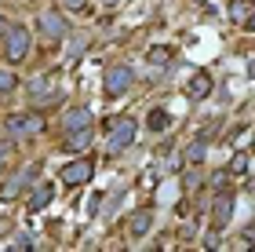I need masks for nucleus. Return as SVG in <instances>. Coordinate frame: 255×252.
<instances>
[{
	"label": "nucleus",
	"mask_w": 255,
	"mask_h": 252,
	"mask_svg": "<svg viewBox=\"0 0 255 252\" xmlns=\"http://www.w3.org/2000/svg\"><path fill=\"white\" fill-rule=\"evenodd\" d=\"M0 40H4V59H7L11 66L29 59V51H33V37H29V29H26V26H11V22H7V29L0 33Z\"/></svg>",
	"instance_id": "f257e3e1"
},
{
	"label": "nucleus",
	"mask_w": 255,
	"mask_h": 252,
	"mask_svg": "<svg viewBox=\"0 0 255 252\" xmlns=\"http://www.w3.org/2000/svg\"><path fill=\"white\" fill-rule=\"evenodd\" d=\"M4 128L11 135H40L44 132V113L33 110V113H11V117L4 121Z\"/></svg>",
	"instance_id": "f03ea898"
},
{
	"label": "nucleus",
	"mask_w": 255,
	"mask_h": 252,
	"mask_svg": "<svg viewBox=\"0 0 255 252\" xmlns=\"http://www.w3.org/2000/svg\"><path fill=\"white\" fill-rule=\"evenodd\" d=\"M131 143H135V121H131V117H121V121H113V132H110V143H106V150H110V154H121V150H128Z\"/></svg>",
	"instance_id": "7ed1b4c3"
},
{
	"label": "nucleus",
	"mask_w": 255,
	"mask_h": 252,
	"mask_svg": "<svg viewBox=\"0 0 255 252\" xmlns=\"http://www.w3.org/2000/svg\"><path fill=\"white\" fill-rule=\"evenodd\" d=\"M37 29L48 37V44H59L66 33H69V26H66V18L59 15V11H40L37 15Z\"/></svg>",
	"instance_id": "20e7f679"
},
{
	"label": "nucleus",
	"mask_w": 255,
	"mask_h": 252,
	"mask_svg": "<svg viewBox=\"0 0 255 252\" xmlns=\"http://www.w3.org/2000/svg\"><path fill=\"white\" fill-rule=\"evenodd\" d=\"M131 81H135V73L128 70V66H113V70H106V81H102V88H106V95H124L128 88H131Z\"/></svg>",
	"instance_id": "39448f33"
},
{
	"label": "nucleus",
	"mask_w": 255,
	"mask_h": 252,
	"mask_svg": "<svg viewBox=\"0 0 255 252\" xmlns=\"http://www.w3.org/2000/svg\"><path fill=\"white\" fill-rule=\"evenodd\" d=\"M91 176H95V165H91L88 157H77V161H69L62 168V183H69V187H80V183H88Z\"/></svg>",
	"instance_id": "423d86ee"
},
{
	"label": "nucleus",
	"mask_w": 255,
	"mask_h": 252,
	"mask_svg": "<svg viewBox=\"0 0 255 252\" xmlns=\"http://www.w3.org/2000/svg\"><path fill=\"white\" fill-rule=\"evenodd\" d=\"M33 179H37V165H29L26 172H18V176H11L7 183H4V198H18V194H26V190H33Z\"/></svg>",
	"instance_id": "0eeeda50"
},
{
	"label": "nucleus",
	"mask_w": 255,
	"mask_h": 252,
	"mask_svg": "<svg viewBox=\"0 0 255 252\" xmlns=\"http://www.w3.org/2000/svg\"><path fill=\"white\" fill-rule=\"evenodd\" d=\"M55 201V183H33V194H29V212H44L48 205Z\"/></svg>",
	"instance_id": "6e6552de"
},
{
	"label": "nucleus",
	"mask_w": 255,
	"mask_h": 252,
	"mask_svg": "<svg viewBox=\"0 0 255 252\" xmlns=\"http://www.w3.org/2000/svg\"><path fill=\"white\" fill-rule=\"evenodd\" d=\"M230 216H234V194H230V190H223V194L215 198V209H212V223L219 227V231H223V227L230 223Z\"/></svg>",
	"instance_id": "1a4fd4ad"
},
{
	"label": "nucleus",
	"mask_w": 255,
	"mask_h": 252,
	"mask_svg": "<svg viewBox=\"0 0 255 252\" xmlns=\"http://www.w3.org/2000/svg\"><path fill=\"white\" fill-rule=\"evenodd\" d=\"M186 95L193 102H204L208 95H212V77H208V73H193L190 81H186Z\"/></svg>",
	"instance_id": "9d476101"
},
{
	"label": "nucleus",
	"mask_w": 255,
	"mask_h": 252,
	"mask_svg": "<svg viewBox=\"0 0 255 252\" xmlns=\"http://www.w3.org/2000/svg\"><path fill=\"white\" fill-rule=\"evenodd\" d=\"M88 143H91V128H69V132H66V139H62V146H66L69 154L88 150Z\"/></svg>",
	"instance_id": "9b49d317"
},
{
	"label": "nucleus",
	"mask_w": 255,
	"mask_h": 252,
	"mask_svg": "<svg viewBox=\"0 0 255 252\" xmlns=\"http://www.w3.org/2000/svg\"><path fill=\"white\" fill-rule=\"evenodd\" d=\"M149 227H153V212L142 209V212H135V216H131V223H128V234H131V238H142Z\"/></svg>",
	"instance_id": "f8f14e48"
},
{
	"label": "nucleus",
	"mask_w": 255,
	"mask_h": 252,
	"mask_svg": "<svg viewBox=\"0 0 255 252\" xmlns=\"http://www.w3.org/2000/svg\"><path fill=\"white\" fill-rule=\"evenodd\" d=\"M69 128H91V110H69L66 113V132Z\"/></svg>",
	"instance_id": "ddd939ff"
},
{
	"label": "nucleus",
	"mask_w": 255,
	"mask_h": 252,
	"mask_svg": "<svg viewBox=\"0 0 255 252\" xmlns=\"http://www.w3.org/2000/svg\"><path fill=\"white\" fill-rule=\"evenodd\" d=\"M204 154H208V139L201 135L197 143H190V146H186V165H201V161H204Z\"/></svg>",
	"instance_id": "4468645a"
},
{
	"label": "nucleus",
	"mask_w": 255,
	"mask_h": 252,
	"mask_svg": "<svg viewBox=\"0 0 255 252\" xmlns=\"http://www.w3.org/2000/svg\"><path fill=\"white\" fill-rule=\"evenodd\" d=\"M171 55H175V51H171V44H157V48H149L146 59L153 66H160V62H171Z\"/></svg>",
	"instance_id": "2eb2a0df"
},
{
	"label": "nucleus",
	"mask_w": 255,
	"mask_h": 252,
	"mask_svg": "<svg viewBox=\"0 0 255 252\" xmlns=\"http://www.w3.org/2000/svg\"><path fill=\"white\" fill-rule=\"evenodd\" d=\"M18 84V73H11L7 66H0V95H7V91H15Z\"/></svg>",
	"instance_id": "dca6fc26"
},
{
	"label": "nucleus",
	"mask_w": 255,
	"mask_h": 252,
	"mask_svg": "<svg viewBox=\"0 0 255 252\" xmlns=\"http://www.w3.org/2000/svg\"><path fill=\"white\" fill-rule=\"evenodd\" d=\"M149 128H153V132H164V128H168V113H164V110H153V113H149Z\"/></svg>",
	"instance_id": "f3484780"
},
{
	"label": "nucleus",
	"mask_w": 255,
	"mask_h": 252,
	"mask_svg": "<svg viewBox=\"0 0 255 252\" xmlns=\"http://www.w3.org/2000/svg\"><path fill=\"white\" fill-rule=\"evenodd\" d=\"M11 157H15V143L7 139V143H0V168H4V165L11 161Z\"/></svg>",
	"instance_id": "a211bd4d"
},
{
	"label": "nucleus",
	"mask_w": 255,
	"mask_h": 252,
	"mask_svg": "<svg viewBox=\"0 0 255 252\" xmlns=\"http://www.w3.org/2000/svg\"><path fill=\"white\" fill-rule=\"evenodd\" d=\"M245 15H248V4H245V0H234V4H230V18H237V22H241Z\"/></svg>",
	"instance_id": "6ab92c4d"
},
{
	"label": "nucleus",
	"mask_w": 255,
	"mask_h": 252,
	"mask_svg": "<svg viewBox=\"0 0 255 252\" xmlns=\"http://www.w3.org/2000/svg\"><path fill=\"white\" fill-rule=\"evenodd\" d=\"M245 168H248V157H245V154H237V157H234V165H230V172H245Z\"/></svg>",
	"instance_id": "aec40b11"
},
{
	"label": "nucleus",
	"mask_w": 255,
	"mask_h": 252,
	"mask_svg": "<svg viewBox=\"0 0 255 252\" xmlns=\"http://www.w3.org/2000/svg\"><path fill=\"white\" fill-rule=\"evenodd\" d=\"M62 7L66 11H80V7H88V0H62Z\"/></svg>",
	"instance_id": "412c9836"
},
{
	"label": "nucleus",
	"mask_w": 255,
	"mask_h": 252,
	"mask_svg": "<svg viewBox=\"0 0 255 252\" xmlns=\"http://www.w3.org/2000/svg\"><path fill=\"white\" fill-rule=\"evenodd\" d=\"M197 187H201V176H197V172H190V176H186V190H197Z\"/></svg>",
	"instance_id": "4be33fe9"
},
{
	"label": "nucleus",
	"mask_w": 255,
	"mask_h": 252,
	"mask_svg": "<svg viewBox=\"0 0 255 252\" xmlns=\"http://www.w3.org/2000/svg\"><path fill=\"white\" fill-rule=\"evenodd\" d=\"M15 245H22V249H29V245H33V238H29V234H15Z\"/></svg>",
	"instance_id": "5701e85b"
},
{
	"label": "nucleus",
	"mask_w": 255,
	"mask_h": 252,
	"mask_svg": "<svg viewBox=\"0 0 255 252\" xmlns=\"http://www.w3.org/2000/svg\"><path fill=\"white\" fill-rule=\"evenodd\" d=\"M245 22H248V29H252V33H255V11H252V15H248V18H245Z\"/></svg>",
	"instance_id": "b1692460"
},
{
	"label": "nucleus",
	"mask_w": 255,
	"mask_h": 252,
	"mask_svg": "<svg viewBox=\"0 0 255 252\" xmlns=\"http://www.w3.org/2000/svg\"><path fill=\"white\" fill-rule=\"evenodd\" d=\"M4 29H7V22H4V18H0V33H4Z\"/></svg>",
	"instance_id": "393cba45"
},
{
	"label": "nucleus",
	"mask_w": 255,
	"mask_h": 252,
	"mask_svg": "<svg viewBox=\"0 0 255 252\" xmlns=\"http://www.w3.org/2000/svg\"><path fill=\"white\" fill-rule=\"evenodd\" d=\"M110 4H117V0H110Z\"/></svg>",
	"instance_id": "a878e982"
}]
</instances>
